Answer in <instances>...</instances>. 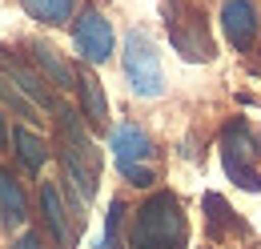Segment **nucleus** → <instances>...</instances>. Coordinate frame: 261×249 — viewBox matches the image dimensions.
<instances>
[{
	"instance_id": "3",
	"label": "nucleus",
	"mask_w": 261,
	"mask_h": 249,
	"mask_svg": "<svg viewBox=\"0 0 261 249\" xmlns=\"http://www.w3.org/2000/svg\"><path fill=\"white\" fill-rule=\"evenodd\" d=\"M61 129H65V169H68V181L76 185L81 201H93L97 193V169H100V157L89 141V133L81 129L76 113H61Z\"/></svg>"
},
{
	"instance_id": "5",
	"label": "nucleus",
	"mask_w": 261,
	"mask_h": 249,
	"mask_svg": "<svg viewBox=\"0 0 261 249\" xmlns=\"http://www.w3.org/2000/svg\"><path fill=\"white\" fill-rule=\"evenodd\" d=\"M109 149L117 169L129 177V185H153V169H149V157H153V141L145 137V129L137 124H117L113 137H109Z\"/></svg>"
},
{
	"instance_id": "18",
	"label": "nucleus",
	"mask_w": 261,
	"mask_h": 249,
	"mask_svg": "<svg viewBox=\"0 0 261 249\" xmlns=\"http://www.w3.org/2000/svg\"><path fill=\"white\" fill-rule=\"evenodd\" d=\"M93 249H105V241H97V245H93Z\"/></svg>"
},
{
	"instance_id": "15",
	"label": "nucleus",
	"mask_w": 261,
	"mask_h": 249,
	"mask_svg": "<svg viewBox=\"0 0 261 249\" xmlns=\"http://www.w3.org/2000/svg\"><path fill=\"white\" fill-rule=\"evenodd\" d=\"M121 221H125V201H117L113 197V205H109V217H105V249H125L121 241Z\"/></svg>"
},
{
	"instance_id": "10",
	"label": "nucleus",
	"mask_w": 261,
	"mask_h": 249,
	"mask_svg": "<svg viewBox=\"0 0 261 249\" xmlns=\"http://www.w3.org/2000/svg\"><path fill=\"white\" fill-rule=\"evenodd\" d=\"M33 57H36V64L44 68V77H48L57 89H76V72L57 57V48H53V44H33Z\"/></svg>"
},
{
	"instance_id": "1",
	"label": "nucleus",
	"mask_w": 261,
	"mask_h": 249,
	"mask_svg": "<svg viewBox=\"0 0 261 249\" xmlns=\"http://www.w3.org/2000/svg\"><path fill=\"white\" fill-rule=\"evenodd\" d=\"M129 245L133 249H185L189 245V221H185V209L177 201V193H153L137 217H133L129 229Z\"/></svg>"
},
{
	"instance_id": "13",
	"label": "nucleus",
	"mask_w": 261,
	"mask_h": 249,
	"mask_svg": "<svg viewBox=\"0 0 261 249\" xmlns=\"http://www.w3.org/2000/svg\"><path fill=\"white\" fill-rule=\"evenodd\" d=\"M40 209H44V221L53 229V237L68 245V217H65V205H61V193L57 185H40Z\"/></svg>"
},
{
	"instance_id": "12",
	"label": "nucleus",
	"mask_w": 261,
	"mask_h": 249,
	"mask_svg": "<svg viewBox=\"0 0 261 249\" xmlns=\"http://www.w3.org/2000/svg\"><path fill=\"white\" fill-rule=\"evenodd\" d=\"M12 145H16V153H20V161H24V169H33V173H40V169H44L48 149H44V141L36 137L33 129L16 124V129H12Z\"/></svg>"
},
{
	"instance_id": "8",
	"label": "nucleus",
	"mask_w": 261,
	"mask_h": 249,
	"mask_svg": "<svg viewBox=\"0 0 261 249\" xmlns=\"http://www.w3.org/2000/svg\"><path fill=\"white\" fill-rule=\"evenodd\" d=\"M76 93H81V105H85V117L93 124H105L109 121V101H105V89L93 72H81L76 77Z\"/></svg>"
},
{
	"instance_id": "6",
	"label": "nucleus",
	"mask_w": 261,
	"mask_h": 249,
	"mask_svg": "<svg viewBox=\"0 0 261 249\" xmlns=\"http://www.w3.org/2000/svg\"><path fill=\"white\" fill-rule=\"evenodd\" d=\"M72 44H76V53H81L85 64H105L113 57L117 36H113V24L100 16V8H85V12L76 16V24H72Z\"/></svg>"
},
{
	"instance_id": "2",
	"label": "nucleus",
	"mask_w": 261,
	"mask_h": 249,
	"mask_svg": "<svg viewBox=\"0 0 261 249\" xmlns=\"http://www.w3.org/2000/svg\"><path fill=\"white\" fill-rule=\"evenodd\" d=\"M221 165L229 181L245 193H261V145L245 121H229L221 129Z\"/></svg>"
},
{
	"instance_id": "16",
	"label": "nucleus",
	"mask_w": 261,
	"mask_h": 249,
	"mask_svg": "<svg viewBox=\"0 0 261 249\" xmlns=\"http://www.w3.org/2000/svg\"><path fill=\"white\" fill-rule=\"evenodd\" d=\"M12 249H40V237H36V233H24V237H20Z\"/></svg>"
},
{
	"instance_id": "9",
	"label": "nucleus",
	"mask_w": 261,
	"mask_h": 249,
	"mask_svg": "<svg viewBox=\"0 0 261 249\" xmlns=\"http://www.w3.org/2000/svg\"><path fill=\"white\" fill-rule=\"evenodd\" d=\"M0 217L8 221V225H20V221L29 217L24 193H20V185H16V177L4 173V169H0Z\"/></svg>"
},
{
	"instance_id": "4",
	"label": "nucleus",
	"mask_w": 261,
	"mask_h": 249,
	"mask_svg": "<svg viewBox=\"0 0 261 249\" xmlns=\"http://www.w3.org/2000/svg\"><path fill=\"white\" fill-rule=\"evenodd\" d=\"M121 64H125V77H129V89L145 101L165 93V72H161V57L153 48V40L145 32L133 29L125 36V53H121Z\"/></svg>"
},
{
	"instance_id": "17",
	"label": "nucleus",
	"mask_w": 261,
	"mask_h": 249,
	"mask_svg": "<svg viewBox=\"0 0 261 249\" xmlns=\"http://www.w3.org/2000/svg\"><path fill=\"white\" fill-rule=\"evenodd\" d=\"M8 141V124H4V113H0V145Z\"/></svg>"
},
{
	"instance_id": "14",
	"label": "nucleus",
	"mask_w": 261,
	"mask_h": 249,
	"mask_svg": "<svg viewBox=\"0 0 261 249\" xmlns=\"http://www.w3.org/2000/svg\"><path fill=\"white\" fill-rule=\"evenodd\" d=\"M20 4L29 8V16L44 20V24H65L68 16H72V4L76 0H20Z\"/></svg>"
},
{
	"instance_id": "11",
	"label": "nucleus",
	"mask_w": 261,
	"mask_h": 249,
	"mask_svg": "<svg viewBox=\"0 0 261 249\" xmlns=\"http://www.w3.org/2000/svg\"><path fill=\"white\" fill-rule=\"evenodd\" d=\"M201 205H205V225H209V237H225L229 229H237L241 221L233 217V209L225 205V197H217V193H205L201 197Z\"/></svg>"
},
{
	"instance_id": "7",
	"label": "nucleus",
	"mask_w": 261,
	"mask_h": 249,
	"mask_svg": "<svg viewBox=\"0 0 261 249\" xmlns=\"http://www.w3.org/2000/svg\"><path fill=\"white\" fill-rule=\"evenodd\" d=\"M221 29H225V40L237 53H249L253 40H257V8H253V0H225L221 4Z\"/></svg>"
}]
</instances>
